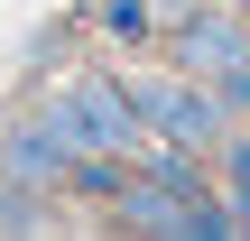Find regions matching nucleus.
Returning <instances> with one entry per match:
<instances>
[{
  "instance_id": "f03ea898",
  "label": "nucleus",
  "mask_w": 250,
  "mask_h": 241,
  "mask_svg": "<svg viewBox=\"0 0 250 241\" xmlns=\"http://www.w3.org/2000/svg\"><path fill=\"white\" fill-rule=\"evenodd\" d=\"M130 102H139V111H148V121L167 130V139H204V130H213V111H204L195 93H176V84H139Z\"/></svg>"
},
{
  "instance_id": "f257e3e1",
  "label": "nucleus",
  "mask_w": 250,
  "mask_h": 241,
  "mask_svg": "<svg viewBox=\"0 0 250 241\" xmlns=\"http://www.w3.org/2000/svg\"><path fill=\"white\" fill-rule=\"evenodd\" d=\"M65 149H130V93L121 84H74L65 93Z\"/></svg>"
},
{
  "instance_id": "7ed1b4c3",
  "label": "nucleus",
  "mask_w": 250,
  "mask_h": 241,
  "mask_svg": "<svg viewBox=\"0 0 250 241\" xmlns=\"http://www.w3.org/2000/svg\"><path fill=\"white\" fill-rule=\"evenodd\" d=\"M223 84H232V102L250 111V56H232V65H223Z\"/></svg>"
},
{
  "instance_id": "20e7f679",
  "label": "nucleus",
  "mask_w": 250,
  "mask_h": 241,
  "mask_svg": "<svg viewBox=\"0 0 250 241\" xmlns=\"http://www.w3.org/2000/svg\"><path fill=\"white\" fill-rule=\"evenodd\" d=\"M232 186H241V204H250V149H241V158H232Z\"/></svg>"
}]
</instances>
